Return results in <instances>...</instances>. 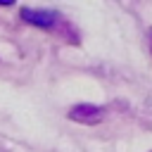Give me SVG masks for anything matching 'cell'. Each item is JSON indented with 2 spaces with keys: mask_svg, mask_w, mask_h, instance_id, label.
Wrapping results in <instances>:
<instances>
[{
  "mask_svg": "<svg viewBox=\"0 0 152 152\" xmlns=\"http://www.w3.org/2000/svg\"><path fill=\"white\" fill-rule=\"evenodd\" d=\"M21 17L33 24V26H40V28H50L57 24V14L55 12H48V10H21Z\"/></svg>",
  "mask_w": 152,
  "mask_h": 152,
  "instance_id": "1",
  "label": "cell"
},
{
  "mask_svg": "<svg viewBox=\"0 0 152 152\" xmlns=\"http://www.w3.org/2000/svg\"><path fill=\"white\" fill-rule=\"evenodd\" d=\"M14 0H0V5H12Z\"/></svg>",
  "mask_w": 152,
  "mask_h": 152,
  "instance_id": "2",
  "label": "cell"
}]
</instances>
